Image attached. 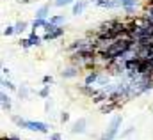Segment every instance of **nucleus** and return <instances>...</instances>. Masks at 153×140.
I'll return each instance as SVG.
<instances>
[{
    "label": "nucleus",
    "instance_id": "obj_13",
    "mask_svg": "<svg viewBox=\"0 0 153 140\" xmlns=\"http://www.w3.org/2000/svg\"><path fill=\"white\" fill-rule=\"evenodd\" d=\"M52 139H53V140H61V135H53Z\"/></svg>",
    "mask_w": 153,
    "mask_h": 140
},
{
    "label": "nucleus",
    "instance_id": "obj_2",
    "mask_svg": "<svg viewBox=\"0 0 153 140\" xmlns=\"http://www.w3.org/2000/svg\"><path fill=\"white\" fill-rule=\"evenodd\" d=\"M84 126H85V119H80L75 126H73V133H82L84 131Z\"/></svg>",
    "mask_w": 153,
    "mask_h": 140
},
{
    "label": "nucleus",
    "instance_id": "obj_12",
    "mask_svg": "<svg viewBox=\"0 0 153 140\" xmlns=\"http://www.w3.org/2000/svg\"><path fill=\"white\" fill-rule=\"evenodd\" d=\"M4 34H5V35H11V34H13V29H11V27H9V29H5V32H4Z\"/></svg>",
    "mask_w": 153,
    "mask_h": 140
},
{
    "label": "nucleus",
    "instance_id": "obj_3",
    "mask_svg": "<svg viewBox=\"0 0 153 140\" xmlns=\"http://www.w3.org/2000/svg\"><path fill=\"white\" fill-rule=\"evenodd\" d=\"M46 11H48V5H45V7H41V9H39V13H38V16H39V18H43V16L46 14Z\"/></svg>",
    "mask_w": 153,
    "mask_h": 140
},
{
    "label": "nucleus",
    "instance_id": "obj_9",
    "mask_svg": "<svg viewBox=\"0 0 153 140\" xmlns=\"http://www.w3.org/2000/svg\"><path fill=\"white\" fill-rule=\"evenodd\" d=\"M2 99H4V106H7V108H9V98L4 94V96H2Z\"/></svg>",
    "mask_w": 153,
    "mask_h": 140
},
{
    "label": "nucleus",
    "instance_id": "obj_11",
    "mask_svg": "<svg viewBox=\"0 0 153 140\" xmlns=\"http://www.w3.org/2000/svg\"><path fill=\"white\" fill-rule=\"evenodd\" d=\"M43 82H45V83H52L53 80H52V76H45V80H43Z\"/></svg>",
    "mask_w": 153,
    "mask_h": 140
},
{
    "label": "nucleus",
    "instance_id": "obj_4",
    "mask_svg": "<svg viewBox=\"0 0 153 140\" xmlns=\"http://www.w3.org/2000/svg\"><path fill=\"white\" fill-rule=\"evenodd\" d=\"M82 9H84V4H76L75 7H73V13H75V14H78Z\"/></svg>",
    "mask_w": 153,
    "mask_h": 140
},
{
    "label": "nucleus",
    "instance_id": "obj_6",
    "mask_svg": "<svg viewBox=\"0 0 153 140\" xmlns=\"http://www.w3.org/2000/svg\"><path fill=\"white\" fill-rule=\"evenodd\" d=\"M68 119H70V113H66V112H64V113L61 115V121H62V122H68Z\"/></svg>",
    "mask_w": 153,
    "mask_h": 140
},
{
    "label": "nucleus",
    "instance_id": "obj_1",
    "mask_svg": "<svg viewBox=\"0 0 153 140\" xmlns=\"http://www.w3.org/2000/svg\"><path fill=\"white\" fill-rule=\"evenodd\" d=\"M23 126H29L30 130H38V131H46V124L43 122H23Z\"/></svg>",
    "mask_w": 153,
    "mask_h": 140
},
{
    "label": "nucleus",
    "instance_id": "obj_10",
    "mask_svg": "<svg viewBox=\"0 0 153 140\" xmlns=\"http://www.w3.org/2000/svg\"><path fill=\"white\" fill-rule=\"evenodd\" d=\"M23 29H25V23H23V21H22V23H18V25H16V30H23Z\"/></svg>",
    "mask_w": 153,
    "mask_h": 140
},
{
    "label": "nucleus",
    "instance_id": "obj_5",
    "mask_svg": "<svg viewBox=\"0 0 153 140\" xmlns=\"http://www.w3.org/2000/svg\"><path fill=\"white\" fill-rule=\"evenodd\" d=\"M38 43H39V37H38V35H32V37L29 39V44H38Z\"/></svg>",
    "mask_w": 153,
    "mask_h": 140
},
{
    "label": "nucleus",
    "instance_id": "obj_8",
    "mask_svg": "<svg viewBox=\"0 0 153 140\" xmlns=\"http://www.w3.org/2000/svg\"><path fill=\"white\" fill-rule=\"evenodd\" d=\"M94 80H96V74H89L85 82H87V83H91V82H94Z\"/></svg>",
    "mask_w": 153,
    "mask_h": 140
},
{
    "label": "nucleus",
    "instance_id": "obj_7",
    "mask_svg": "<svg viewBox=\"0 0 153 140\" xmlns=\"http://www.w3.org/2000/svg\"><path fill=\"white\" fill-rule=\"evenodd\" d=\"M71 0H57L55 2V5H66V4H70Z\"/></svg>",
    "mask_w": 153,
    "mask_h": 140
}]
</instances>
